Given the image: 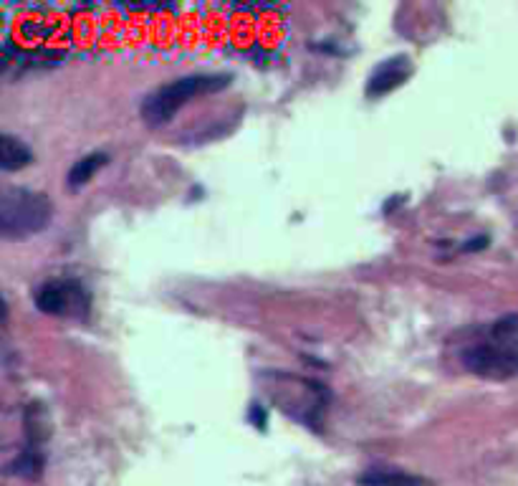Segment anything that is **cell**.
Instances as JSON below:
<instances>
[{
    "mask_svg": "<svg viewBox=\"0 0 518 486\" xmlns=\"http://www.w3.org/2000/svg\"><path fill=\"white\" fill-rule=\"evenodd\" d=\"M488 246V238L486 236H478V238H473V241H468L463 246L465 251H481V249H486Z\"/></svg>",
    "mask_w": 518,
    "mask_h": 486,
    "instance_id": "8fae6325",
    "label": "cell"
},
{
    "mask_svg": "<svg viewBox=\"0 0 518 486\" xmlns=\"http://www.w3.org/2000/svg\"><path fill=\"white\" fill-rule=\"evenodd\" d=\"M23 423H26V441L33 449H38L51 436V423L43 403H28L23 411Z\"/></svg>",
    "mask_w": 518,
    "mask_h": 486,
    "instance_id": "ba28073f",
    "label": "cell"
},
{
    "mask_svg": "<svg viewBox=\"0 0 518 486\" xmlns=\"http://www.w3.org/2000/svg\"><path fill=\"white\" fill-rule=\"evenodd\" d=\"M36 309L51 317H86L91 307V297L81 281L51 279L43 281L33 292Z\"/></svg>",
    "mask_w": 518,
    "mask_h": 486,
    "instance_id": "277c9868",
    "label": "cell"
},
{
    "mask_svg": "<svg viewBox=\"0 0 518 486\" xmlns=\"http://www.w3.org/2000/svg\"><path fill=\"white\" fill-rule=\"evenodd\" d=\"M104 165H107V155H104V152H91V155L81 157L79 162H74V168L69 170V178H66L69 190L84 188V185L97 175V170L104 168Z\"/></svg>",
    "mask_w": 518,
    "mask_h": 486,
    "instance_id": "9c48e42d",
    "label": "cell"
},
{
    "mask_svg": "<svg viewBox=\"0 0 518 486\" xmlns=\"http://www.w3.org/2000/svg\"><path fill=\"white\" fill-rule=\"evenodd\" d=\"M33 162V152L28 150V145L23 140L13 135L0 137V168L6 173H16V170L26 168Z\"/></svg>",
    "mask_w": 518,
    "mask_h": 486,
    "instance_id": "52a82bcc",
    "label": "cell"
},
{
    "mask_svg": "<svg viewBox=\"0 0 518 486\" xmlns=\"http://www.w3.org/2000/svg\"><path fill=\"white\" fill-rule=\"evenodd\" d=\"M230 84L228 74H190L170 81L165 87H157L155 92L147 94L139 114L150 127L167 125L190 99L208 97V94L223 92Z\"/></svg>",
    "mask_w": 518,
    "mask_h": 486,
    "instance_id": "7a4b0ae2",
    "label": "cell"
},
{
    "mask_svg": "<svg viewBox=\"0 0 518 486\" xmlns=\"http://www.w3.org/2000/svg\"><path fill=\"white\" fill-rule=\"evenodd\" d=\"M410 76H412L410 56H405V54L390 56V59H385L382 64H377V69L369 74L367 97H372V99L385 97V94H390L392 89L402 87Z\"/></svg>",
    "mask_w": 518,
    "mask_h": 486,
    "instance_id": "5b68a950",
    "label": "cell"
},
{
    "mask_svg": "<svg viewBox=\"0 0 518 486\" xmlns=\"http://www.w3.org/2000/svg\"><path fill=\"white\" fill-rule=\"evenodd\" d=\"M11 471L16 476H21V479H38V476L43 474V454L38 449H33V446H28V449L13 461Z\"/></svg>",
    "mask_w": 518,
    "mask_h": 486,
    "instance_id": "30bf717a",
    "label": "cell"
},
{
    "mask_svg": "<svg viewBox=\"0 0 518 486\" xmlns=\"http://www.w3.org/2000/svg\"><path fill=\"white\" fill-rule=\"evenodd\" d=\"M463 368L478 378L508 380L518 375V317H503L488 332V340L465 347Z\"/></svg>",
    "mask_w": 518,
    "mask_h": 486,
    "instance_id": "6da1fadb",
    "label": "cell"
},
{
    "mask_svg": "<svg viewBox=\"0 0 518 486\" xmlns=\"http://www.w3.org/2000/svg\"><path fill=\"white\" fill-rule=\"evenodd\" d=\"M54 218V203L46 193L6 188L0 193V236L28 238L46 231Z\"/></svg>",
    "mask_w": 518,
    "mask_h": 486,
    "instance_id": "3957f363",
    "label": "cell"
},
{
    "mask_svg": "<svg viewBox=\"0 0 518 486\" xmlns=\"http://www.w3.org/2000/svg\"><path fill=\"white\" fill-rule=\"evenodd\" d=\"M357 484L359 486H435V481L425 479V476L420 474H410V471L374 466V469H367L364 474H359Z\"/></svg>",
    "mask_w": 518,
    "mask_h": 486,
    "instance_id": "8992f818",
    "label": "cell"
}]
</instances>
